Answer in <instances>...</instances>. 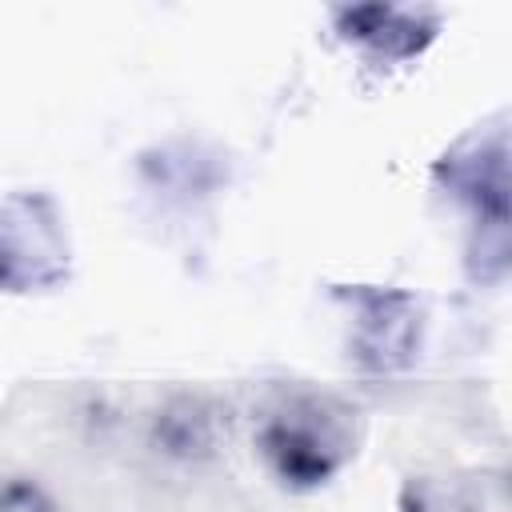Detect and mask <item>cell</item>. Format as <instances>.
I'll return each mask as SVG.
<instances>
[{
  "mask_svg": "<svg viewBox=\"0 0 512 512\" xmlns=\"http://www.w3.org/2000/svg\"><path fill=\"white\" fill-rule=\"evenodd\" d=\"M352 304V356L372 376L404 372L420 348V304L400 288L356 284L344 292Z\"/></svg>",
  "mask_w": 512,
  "mask_h": 512,
  "instance_id": "cell-4",
  "label": "cell"
},
{
  "mask_svg": "<svg viewBox=\"0 0 512 512\" xmlns=\"http://www.w3.org/2000/svg\"><path fill=\"white\" fill-rule=\"evenodd\" d=\"M156 436H160L164 448L176 452V456L208 452V444H212V416H208L196 400H180V404H172V408L160 416Z\"/></svg>",
  "mask_w": 512,
  "mask_h": 512,
  "instance_id": "cell-7",
  "label": "cell"
},
{
  "mask_svg": "<svg viewBox=\"0 0 512 512\" xmlns=\"http://www.w3.org/2000/svg\"><path fill=\"white\" fill-rule=\"evenodd\" d=\"M436 184L472 208V232H508V128L504 120L460 136L432 168Z\"/></svg>",
  "mask_w": 512,
  "mask_h": 512,
  "instance_id": "cell-3",
  "label": "cell"
},
{
  "mask_svg": "<svg viewBox=\"0 0 512 512\" xmlns=\"http://www.w3.org/2000/svg\"><path fill=\"white\" fill-rule=\"evenodd\" d=\"M0 512H56V504L32 480H4L0 484Z\"/></svg>",
  "mask_w": 512,
  "mask_h": 512,
  "instance_id": "cell-8",
  "label": "cell"
},
{
  "mask_svg": "<svg viewBox=\"0 0 512 512\" xmlns=\"http://www.w3.org/2000/svg\"><path fill=\"white\" fill-rule=\"evenodd\" d=\"M336 28L344 40L368 48L380 60H412L436 40V16L424 8L396 4H356L336 12Z\"/></svg>",
  "mask_w": 512,
  "mask_h": 512,
  "instance_id": "cell-5",
  "label": "cell"
},
{
  "mask_svg": "<svg viewBox=\"0 0 512 512\" xmlns=\"http://www.w3.org/2000/svg\"><path fill=\"white\" fill-rule=\"evenodd\" d=\"M400 512H480V500L464 480L412 476L400 492Z\"/></svg>",
  "mask_w": 512,
  "mask_h": 512,
  "instance_id": "cell-6",
  "label": "cell"
},
{
  "mask_svg": "<svg viewBox=\"0 0 512 512\" xmlns=\"http://www.w3.org/2000/svg\"><path fill=\"white\" fill-rule=\"evenodd\" d=\"M72 276V240L56 200L20 188L0 200V292H48Z\"/></svg>",
  "mask_w": 512,
  "mask_h": 512,
  "instance_id": "cell-2",
  "label": "cell"
},
{
  "mask_svg": "<svg viewBox=\"0 0 512 512\" xmlns=\"http://www.w3.org/2000/svg\"><path fill=\"white\" fill-rule=\"evenodd\" d=\"M256 444L288 488H320L356 456L360 420L340 396L288 392L264 412Z\"/></svg>",
  "mask_w": 512,
  "mask_h": 512,
  "instance_id": "cell-1",
  "label": "cell"
}]
</instances>
